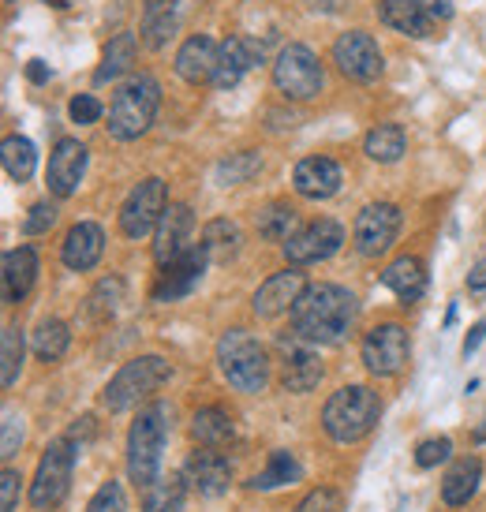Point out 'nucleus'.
Here are the masks:
<instances>
[{
  "mask_svg": "<svg viewBox=\"0 0 486 512\" xmlns=\"http://www.w3.org/2000/svg\"><path fill=\"white\" fill-rule=\"evenodd\" d=\"M258 169H262V157L255 150H243V154H229L217 165L214 180L221 187H236V184H247L251 176H258Z\"/></svg>",
  "mask_w": 486,
  "mask_h": 512,
  "instance_id": "38",
  "label": "nucleus"
},
{
  "mask_svg": "<svg viewBox=\"0 0 486 512\" xmlns=\"http://www.w3.org/2000/svg\"><path fill=\"white\" fill-rule=\"evenodd\" d=\"M382 285L393 292V296L401 299L404 307L415 303V299L427 292V270H423V262L412 255H401L397 262H389L386 273H382Z\"/></svg>",
  "mask_w": 486,
  "mask_h": 512,
  "instance_id": "25",
  "label": "nucleus"
},
{
  "mask_svg": "<svg viewBox=\"0 0 486 512\" xmlns=\"http://www.w3.org/2000/svg\"><path fill=\"white\" fill-rule=\"evenodd\" d=\"M34 356L45 359V363H53V359H60L64 352H68V344H72V333H68V326L60 322V318H42L38 322V329H34Z\"/></svg>",
  "mask_w": 486,
  "mask_h": 512,
  "instance_id": "37",
  "label": "nucleus"
},
{
  "mask_svg": "<svg viewBox=\"0 0 486 512\" xmlns=\"http://www.w3.org/2000/svg\"><path fill=\"white\" fill-rule=\"evenodd\" d=\"M101 251H105V232H101V225H94V221H79V225L64 236V266L75 273H86L98 266Z\"/></svg>",
  "mask_w": 486,
  "mask_h": 512,
  "instance_id": "23",
  "label": "nucleus"
},
{
  "mask_svg": "<svg viewBox=\"0 0 486 512\" xmlns=\"http://www.w3.org/2000/svg\"><path fill=\"white\" fill-rule=\"evenodd\" d=\"M72 464H75V445L72 438H57L38 460L34 483H30V505L34 509H57L68 486H72Z\"/></svg>",
  "mask_w": 486,
  "mask_h": 512,
  "instance_id": "7",
  "label": "nucleus"
},
{
  "mask_svg": "<svg viewBox=\"0 0 486 512\" xmlns=\"http://www.w3.org/2000/svg\"><path fill=\"white\" fill-rule=\"evenodd\" d=\"M19 483H23V475L15 468H4V475H0V512H15V505H19Z\"/></svg>",
  "mask_w": 486,
  "mask_h": 512,
  "instance_id": "47",
  "label": "nucleus"
},
{
  "mask_svg": "<svg viewBox=\"0 0 486 512\" xmlns=\"http://www.w3.org/2000/svg\"><path fill=\"white\" fill-rule=\"evenodd\" d=\"M307 292V281H303L300 266H288V270L273 273L266 285L255 292V314L258 318H277V314H285L296 307V299Z\"/></svg>",
  "mask_w": 486,
  "mask_h": 512,
  "instance_id": "19",
  "label": "nucleus"
},
{
  "mask_svg": "<svg viewBox=\"0 0 486 512\" xmlns=\"http://www.w3.org/2000/svg\"><path fill=\"white\" fill-rule=\"evenodd\" d=\"M191 232H195V217L191 206L184 202H169V210L161 214L158 232H154V258L161 266H169L172 258H180L191 247Z\"/></svg>",
  "mask_w": 486,
  "mask_h": 512,
  "instance_id": "18",
  "label": "nucleus"
},
{
  "mask_svg": "<svg viewBox=\"0 0 486 512\" xmlns=\"http://www.w3.org/2000/svg\"><path fill=\"white\" fill-rule=\"evenodd\" d=\"M38 281V255L34 247L4 251V303H19Z\"/></svg>",
  "mask_w": 486,
  "mask_h": 512,
  "instance_id": "24",
  "label": "nucleus"
},
{
  "mask_svg": "<svg viewBox=\"0 0 486 512\" xmlns=\"http://www.w3.org/2000/svg\"><path fill=\"white\" fill-rule=\"evenodd\" d=\"M449 453H453V441L449 438H427L419 441V449H415V464L419 468H438L442 460H449Z\"/></svg>",
  "mask_w": 486,
  "mask_h": 512,
  "instance_id": "41",
  "label": "nucleus"
},
{
  "mask_svg": "<svg viewBox=\"0 0 486 512\" xmlns=\"http://www.w3.org/2000/svg\"><path fill=\"white\" fill-rule=\"evenodd\" d=\"M404 146V128L401 124H378V128L367 131V139H363V154L378 161V165H393V161H401Z\"/></svg>",
  "mask_w": 486,
  "mask_h": 512,
  "instance_id": "32",
  "label": "nucleus"
},
{
  "mask_svg": "<svg viewBox=\"0 0 486 512\" xmlns=\"http://www.w3.org/2000/svg\"><path fill=\"white\" fill-rule=\"evenodd\" d=\"M120 303H124V281H120L116 273H109L105 281H98L94 296H90V314H94L98 322H109V318L120 311Z\"/></svg>",
  "mask_w": 486,
  "mask_h": 512,
  "instance_id": "40",
  "label": "nucleus"
},
{
  "mask_svg": "<svg viewBox=\"0 0 486 512\" xmlns=\"http://www.w3.org/2000/svg\"><path fill=\"white\" fill-rule=\"evenodd\" d=\"M0 161H4V172L12 176L15 184H27L34 169H38V150L27 135H8L4 146H0Z\"/></svg>",
  "mask_w": 486,
  "mask_h": 512,
  "instance_id": "33",
  "label": "nucleus"
},
{
  "mask_svg": "<svg viewBox=\"0 0 486 512\" xmlns=\"http://www.w3.org/2000/svg\"><path fill=\"white\" fill-rule=\"evenodd\" d=\"M277 348H281V385L288 393H311L322 382V359L315 344L292 329L288 337L277 341Z\"/></svg>",
  "mask_w": 486,
  "mask_h": 512,
  "instance_id": "12",
  "label": "nucleus"
},
{
  "mask_svg": "<svg viewBox=\"0 0 486 512\" xmlns=\"http://www.w3.org/2000/svg\"><path fill=\"white\" fill-rule=\"evenodd\" d=\"M143 42L150 49H165L176 34V0H146L143 8Z\"/></svg>",
  "mask_w": 486,
  "mask_h": 512,
  "instance_id": "29",
  "label": "nucleus"
},
{
  "mask_svg": "<svg viewBox=\"0 0 486 512\" xmlns=\"http://www.w3.org/2000/svg\"><path fill=\"white\" fill-rule=\"evenodd\" d=\"M184 479L191 490H199L202 498H221L232 483V468L229 460L214 449H195L184 464Z\"/></svg>",
  "mask_w": 486,
  "mask_h": 512,
  "instance_id": "20",
  "label": "nucleus"
},
{
  "mask_svg": "<svg viewBox=\"0 0 486 512\" xmlns=\"http://www.w3.org/2000/svg\"><path fill=\"white\" fill-rule=\"evenodd\" d=\"M53 221H57V206H53V202H38V206H30L27 221H23V232H27V236L49 232V228H53Z\"/></svg>",
  "mask_w": 486,
  "mask_h": 512,
  "instance_id": "44",
  "label": "nucleus"
},
{
  "mask_svg": "<svg viewBox=\"0 0 486 512\" xmlns=\"http://www.w3.org/2000/svg\"><path fill=\"white\" fill-rule=\"evenodd\" d=\"M292 187L311 202L333 199L341 191V165L333 157H303L292 172Z\"/></svg>",
  "mask_w": 486,
  "mask_h": 512,
  "instance_id": "22",
  "label": "nucleus"
},
{
  "mask_svg": "<svg viewBox=\"0 0 486 512\" xmlns=\"http://www.w3.org/2000/svg\"><path fill=\"white\" fill-rule=\"evenodd\" d=\"M300 479H303L300 460L288 453V449H277V453L270 456L266 471H258L255 479H251V486H255V490H277V486L300 483Z\"/></svg>",
  "mask_w": 486,
  "mask_h": 512,
  "instance_id": "36",
  "label": "nucleus"
},
{
  "mask_svg": "<svg viewBox=\"0 0 486 512\" xmlns=\"http://www.w3.org/2000/svg\"><path fill=\"white\" fill-rule=\"evenodd\" d=\"M86 512H128V498H124V486L120 483H105L90 498V509Z\"/></svg>",
  "mask_w": 486,
  "mask_h": 512,
  "instance_id": "42",
  "label": "nucleus"
},
{
  "mask_svg": "<svg viewBox=\"0 0 486 512\" xmlns=\"http://www.w3.org/2000/svg\"><path fill=\"white\" fill-rule=\"evenodd\" d=\"M378 415H382V400H378L374 389H367V385H344V389H337L326 400L322 427H326V434L333 441L352 445V441H363L371 434Z\"/></svg>",
  "mask_w": 486,
  "mask_h": 512,
  "instance_id": "2",
  "label": "nucleus"
},
{
  "mask_svg": "<svg viewBox=\"0 0 486 512\" xmlns=\"http://www.w3.org/2000/svg\"><path fill=\"white\" fill-rule=\"evenodd\" d=\"M217 57H221V45H217L210 34H191V38L180 45V53H176V75L191 86L214 83Z\"/></svg>",
  "mask_w": 486,
  "mask_h": 512,
  "instance_id": "21",
  "label": "nucleus"
},
{
  "mask_svg": "<svg viewBox=\"0 0 486 512\" xmlns=\"http://www.w3.org/2000/svg\"><path fill=\"white\" fill-rule=\"evenodd\" d=\"M415 4L430 15V23H445V19H453V12H457L453 0H415Z\"/></svg>",
  "mask_w": 486,
  "mask_h": 512,
  "instance_id": "48",
  "label": "nucleus"
},
{
  "mask_svg": "<svg viewBox=\"0 0 486 512\" xmlns=\"http://www.w3.org/2000/svg\"><path fill=\"white\" fill-rule=\"evenodd\" d=\"M296 512H344V505H341V494H337V490L318 486V490H311V494L296 505Z\"/></svg>",
  "mask_w": 486,
  "mask_h": 512,
  "instance_id": "43",
  "label": "nucleus"
},
{
  "mask_svg": "<svg viewBox=\"0 0 486 512\" xmlns=\"http://www.w3.org/2000/svg\"><path fill=\"white\" fill-rule=\"evenodd\" d=\"M23 329L19 326H4V337H0V385L8 389V385H15V378H19V370H23Z\"/></svg>",
  "mask_w": 486,
  "mask_h": 512,
  "instance_id": "39",
  "label": "nucleus"
},
{
  "mask_svg": "<svg viewBox=\"0 0 486 512\" xmlns=\"http://www.w3.org/2000/svg\"><path fill=\"white\" fill-rule=\"evenodd\" d=\"M356 296L341 285H307L292 307V329L311 344H341L356 322Z\"/></svg>",
  "mask_w": 486,
  "mask_h": 512,
  "instance_id": "1",
  "label": "nucleus"
},
{
  "mask_svg": "<svg viewBox=\"0 0 486 512\" xmlns=\"http://www.w3.org/2000/svg\"><path fill=\"white\" fill-rule=\"evenodd\" d=\"M187 498V479L169 475L143 490V512H180Z\"/></svg>",
  "mask_w": 486,
  "mask_h": 512,
  "instance_id": "35",
  "label": "nucleus"
},
{
  "mask_svg": "<svg viewBox=\"0 0 486 512\" xmlns=\"http://www.w3.org/2000/svg\"><path fill=\"white\" fill-rule=\"evenodd\" d=\"M475 441H486V423L479 430H475Z\"/></svg>",
  "mask_w": 486,
  "mask_h": 512,
  "instance_id": "53",
  "label": "nucleus"
},
{
  "mask_svg": "<svg viewBox=\"0 0 486 512\" xmlns=\"http://www.w3.org/2000/svg\"><path fill=\"white\" fill-rule=\"evenodd\" d=\"M378 19L389 30H397L404 38H430V15L415 4V0H382L378 4Z\"/></svg>",
  "mask_w": 486,
  "mask_h": 512,
  "instance_id": "26",
  "label": "nucleus"
},
{
  "mask_svg": "<svg viewBox=\"0 0 486 512\" xmlns=\"http://www.w3.org/2000/svg\"><path fill=\"white\" fill-rule=\"evenodd\" d=\"M483 337H486V322H479V326L468 329V341H464V356H472L475 348L483 344Z\"/></svg>",
  "mask_w": 486,
  "mask_h": 512,
  "instance_id": "50",
  "label": "nucleus"
},
{
  "mask_svg": "<svg viewBox=\"0 0 486 512\" xmlns=\"http://www.w3.org/2000/svg\"><path fill=\"white\" fill-rule=\"evenodd\" d=\"M165 438H169V408L165 404H150L139 412L128 434V475L131 483L146 490L158 483L161 475V453H165Z\"/></svg>",
  "mask_w": 486,
  "mask_h": 512,
  "instance_id": "4",
  "label": "nucleus"
},
{
  "mask_svg": "<svg viewBox=\"0 0 486 512\" xmlns=\"http://www.w3.org/2000/svg\"><path fill=\"white\" fill-rule=\"evenodd\" d=\"M191 438L199 441L202 449H221L225 441H232V415L221 408H202L191 419Z\"/></svg>",
  "mask_w": 486,
  "mask_h": 512,
  "instance_id": "34",
  "label": "nucleus"
},
{
  "mask_svg": "<svg viewBox=\"0 0 486 512\" xmlns=\"http://www.w3.org/2000/svg\"><path fill=\"white\" fill-rule=\"evenodd\" d=\"M86 176V146L79 139H60L53 157H49V172H45V180H49V191L57 195V199H72L79 184H83Z\"/></svg>",
  "mask_w": 486,
  "mask_h": 512,
  "instance_id": "17",
  "label": "nucleus"
},
{
  "mask_svg": "<svg viewBox=\"0 0 486 512\" xmlns=\"http://www.w3.org/2000/svg\"><path fill=\"white\" fill-rule=\"evenodd\" d=\"M165 382H169V363L161 356H139L116 370L113 382L101 389V404L109 412H128L143 397L158 393Z\"/></svg>",
  "mask_w": 486,
  "mask_h": 512,
  "instance_id": "6",
  "label": "nucleus"
},
{
  "mask_svg": "<svg viewBox=\"0 0 486 512\" xmlns=\"http://www.w3.org/2000/svg\"><path fill=\"white\" fill-rule=\"evenodd\" d=\"M27 79H30V83H49V64H45V60H30Z\"/></svg>",
  "mask_w": 486,
  "mask_h": 512,
  "instance_id": "51",
  "label": "nucleus"
},
{
  "mask_svg": "<svg viewBox=\"0 0 486 512\" xmlns=\"http://www.w3.org/2000/svg\"><path fill=\"white\" fill-rule=\"evenodd\" d=\"M19 445H23V419L15 412H4V438H0V456L8 460V456L19 453Z\"/></svg>",
  "mask_w": 486,
  "mask_h": 512,
  "instance_id": "46",
  "label": "nucleus"
},
{
  "mask_svg": "<svg viewBox=\"0 0 486 512\" xmlns=\"http://www.w3.org/2000/svg\"><path fill=\"white\" fill-rule=\"evenodd\" d=\"M479 483H483V464H479L475 456H464V460H457V464L449 468V475H445V483H442L445 505H453V509L468 505V501L475 498Z\"/></svg>",
  "mask_w": 486,
  "mask_h": 512,
  "instance_id": "27",
  "label": "nucleus"
},
{
  "mask_svg": "<svg viewBox=\"0 0 486 512\" xmlns=\"http://www.w3.org/2000/svg\"><path fill=\"white\" fill-rule=\"evenodd\" d=\"M333 64L352 83H374L382 75V49L367 30H348L333 42Z\"/></svg>",
  "mask_w": 486,
  "mask_h": 512,
  "instance_id": "11",
  "label": "nucleus"
},
{
  "mask_svg": "<svg viewBox=\"0 0 486 512\" xmlns=\"http://www.w3.org/2000/svg\"><path fill=\"white\" fill-rule=\"evenodd\" d=\"M135 53H139V38L124 30V34H116L113 42L105 45V53H101V68L94 72V83H113L120 75L131 72V64H135Z\"/></svg>",
  "mask_w": 486,
  "mask_h": 512,
  "instance_id": "28",
  "label": "nucleus"
},
{
  "mask_svg": "<svg viewBox=\"0 0 486 512\" xmlns=\"http://www.w3.org/2000/svg\"><path fill=\"white\" fill-rule=\"evenodd\" d=\"M53 8H72V0H49Z\"/></svg>",
  "mask_w": 486,
  "mask_h": 512,
  "instance_id": "52",
  "label": "nucleus"
},
{
  "mask_svg": "<svg viewBox=\"0 0 486 512\" xmlns=\"http://www.w3.org/2000/svg\"><path fill=\"white\" fill-rule=\"evenodd\" d=\"M262 64V45L251 34H232L221 42V57H217V72H214V86L217 90H232L240 83L243 75Z\"/></svg>",
  "mask_w": 486,
  "mask_h": 512,
  "instance_id": "16",
  "label": "nucleus"
},
{
  "mask_svg": "<svg viewBox=\"0 0 486 512\" xmlns=\"http://www.w3.org/2000/svg\"><path fill=\"white\" fill-rule=\"evenodd\" d=\"M101 101L94 98V94H79V98H72V105H68V116H72L75 124H98L101 120Z\"/></svg>",
  "mask_w": 486,
  "mask_h": 512,
  "instance_id": "45",
  "label": "nucleus"
},
{
  "mask_svg": "<svg viewBox=\"0 0 486 512\" xmlns=\"http://www.w3.org/2000/svg\"><path fill=\"white\" fill-rule=\"evenodd\" d=\"M161 109V86L150 75H131L128 83H120L109 105V135L120 143H131L150 131L154 116Z\"/></svg>",
  "mask_w": 486,
  "mask_h": 512,
  "instance_id": "3",
  "label": "nucleus"
},
{
  "mask_svg": "<svg viewBox=\"0 0 486 512\" xmlns=\"http://www.w3.org/2000/svg\"><path fill=\"white\" fill-rule=\"evenodd\" d=\"M397 232H401V210L393 202H371L359 210L352 240H356V251L363 258H378L393 247Z\"/></svg>",
  "mask_w": 486,
  "mask_h": 512,
  "instance_id": "10",
  "label": "nucleus"
},
{
  "mask_svg": "<svg viewBox=\"0 0 486 512\" xmlns=\"http://www.w3.org/2000/svg\"><path fill=\"white\" fill-rule=\"evenodd\" d=\"M240 243H243V232L229 217H217V221H210V225L202 228V247H206L210 262H232V258L240 255Z\"/></svg>",
  "mask_w": 486,
  "mask_h": 512,
  "instance_id": "30",
  "label": "nucleus"
},
{
  "mask_svg": "<svg viewBox=\"0 0 486 512\" xmlns=\"http://www.w3.org/2000/svg\"><path fill=\"white\" fill-rule=\"evenodd\" d=\"M341 243H344V228L333 217H318V221L303 225L285 243V258L288 266H315V262H326V258L337 255Z\"/></svg>",
  "mask_w": 486,
  "mask_h": 512,
  "instance_id": "13",
  "label": "nucleus"
},
{
  "mask_svg": "<svg viewBox=\"0 0 486 512\" xmlns=\"http://www.w3.org/2000/svg\"><path fill=\"white\" fill-rule=\"evenodd\" d=\"M210 266V255H206V247L195 243V247H187L180 258H172L169 266H161V277L158 285H154V299L158 303H172V299H184L191 288L202 281V273Z\"/></svg>",
  "mask_w": 486,
  "mask_h": 512,
  "instance_id": "15",
  "label": "nucleus"
},
{
  "mask_svg": "<svg viewBox=\"0 0 486 512\" xmlns=\"http://www.w3.org/2000/svg\"><path fill=\"white\" fill-rule=\"evenodd\" d=\"M255 225H258V236L262 240H270V243H288L296 232H300V214L288 206V202H270L266 210H258L255 217Z\"/></svg>",
  "mask_w": 486,
  "mask_h": 512,
  "instance_id": "31",
  "label": "nucleus"
},
{
  "mask_svg": "<svg viewBox=\"0 0 486 512\" xmlns=\"http://www.w3.org/2000/svg\"><path fill=\"white\" fill-rule=\"evenodd\" d=\"M408 352H412L408 333H404V326H397V322L374 326L371 333L363 337V363H367V370L378 374V378L401 374L404 363H408Z\"/></svg>",
  "mask_w": 486,
  "mask_h": 512,
  "instance_id": "14",
  "label": "nucleus"
},
{
  "mask_svg": "<svg viewBox=\"0 0 486 512\" xmlns=\"http://www.w3.org/2000/svg\"><path fill=\"white\" fill-rule=\"evenodd\" d=\"M217 367L240 393H262L270 385V356L247 329H229L217 341Z\"/></svg>",
  "mask_w": 486,
  "mask_h": 512,
  "instance_id": "5",
  "label": "nucleus"
},
{
  "mask_svg": "<svg viewBox=\"0 0 486 512\" xmlns=\"http://www.w3.org/2000/svg\"><path fill=\"white\" fill-rule=\"evenodd\" d=\"M468 288L472 292H486V258H479L472 266V273H468Z\"/></svg>",
  "mask_w": 486,
  "mask_h": 512,
  "instance_id": "49",
  "label": "nucleus"
},
{
  "mask_svg": "<svg viewBox=\"0 0 486 512\" xmlns=\"http://www.w3.org/2000/svg\"><path fill=\"white\" fill-rule=\"evenodd\" d=\"M273 83L292 101H311L322 90V64L307 45H285L273 64Z\"/></svg>",
  "mask_w": 486,
  "mask_h": 512,
  "instance_id": "8",
  "label": "nucleus"
},
{
  "mask_svg": "<svg viewBox=\"0 0 486 512\" xmlns=\"http://www.w3.org/2000/svg\"><path fill=\"white\" fill-rule=\"evenodd\" d=\"M165 210H169L165 180L150 176V180H143V184H135L131 187L128 202H124V210H120V228H124V236H128V240H143V236H150V232H158V221Z\"/></svg>",
  "mask_w": 486,
  "mask_h": 512,
  "instance_id": "9",
  "label": "nucleus"
}]
</instances>
